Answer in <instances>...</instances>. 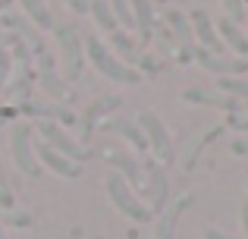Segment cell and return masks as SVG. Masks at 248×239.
I'll use <instances>...</instances> for the list:
<instances>
[{
    "mask_svg": "<svg viewBox=\"0 0 248 239\" xmlns=\"http://www.w3.org/2000/svg\"><path fill=\"white\" fill-rule=\"evenodd\" d=\"M85 57H88L91 66H94L104 79H110V82H123V85H139V82H141L139 69H132V66H126L123 60H116V54L97 35L85 38Z\"/></svg>",
    "mask_w": 248,
    "mask_h": 239,
    "instance_id": "6da1fadb",
    "label": "cell"
},
{
    "mask_svg": "<svg viewBox=\"0 0 248 239\" xmlns=\"http://www.w3.org/2000/svg\"><path fill=\"white\" fill-rule=\"evenodd\" d=\"M188 25H192L195 44H198L201 50H207V54H217V57H226V44L220 41L217 29H214L211 16H207L204 10H195L192 16H188Z\"/></svg>",
    "mask_w": 248,
    "mask_h": 239,
    "instance_id": "9c48e42d",
    "label": "cell"
},
{
    "mask_svg": "<svg viewBox=\"0 0 248 239\" xmlns=\"http://www.w3.org/2000/svg\"><path fill=\"white\" fill-rule=\"evenodd\" d=\"M129 6H132V16H135L139 41L148 44L154 38V10H151V0H129Z\"/></svg>",
    "mask_w": 248,
    "mask_h": 239,
    "instance_id": "d6986e66",
    "label": "cell"
},
{
    "mask_svg": "<svg viewBox=\"0 0 248 239\" xmlns=\"http://www.w3.org/2000/svg\"><path fill=\"white\" fill-rule=\"evenodd\" d=\"M35 158H38V164H41V167L54 170L57 176H63V179H79V173H82V170H79V164L66 160L63 154H57L54 148H50V145H44V142L35 148Z\"/></svg>",
    "mask_w": 248,
    "mask_h": 239,
    "instance_id": "5bb4252c",
    "label": "cell"
},
{
    "mask_svg": "<svg viewBox=\"0 0 248 239\" xmlns=\"http://www.w3.org/2000/svg\"><path fill=\"white\" fill-rule=\"evenodd\" d=\"M88 13H91V19L97 22V29H104V32L120 29V22L113 19V13H110V3H107V0H88Z\"/></svg>",
    "mask_w": 248,
    "mask_h": 239,
    "instance_id": "603a6c76",
    "label": "cell"
},
{
    "mask_svg": "<svg viewBox=\"0 0 248 239\" xmlns=\"http://www.w3.org/2000/svg\"><path fill=\"white\" fill-rule=\"evenodd\" d=\"M204 239H236V236H226V233H220V230H207V233H204Z\"/></svg>",
    "mask_w": 248,
    "mask_h": 239,
    "instance_id": "4dcf8cb0",
    "label": "cell"
},
{
    "mask_svg": "<svg viewBox=\"0 0 248 239\" xmlns=\"http://www.w3.org/2000/svg\"><path fill=\"white\" fill-rule=\"evenodd\" d=\"M188 205V195H182V198H176L173 202V208H167L160 211V223H157V239H173V233H176V221H179V214H182V208Z\"/></svg>",
    "mask_w": 248,
    "mask_h": 239,
    "instance_id": "44dd1931",
    "label": "cell"
},
{
    "mask_svg": "<svg viewBox=\"0 0 248 239\" xmlns=\"http://www.w3.org/2000/svg\"><path fill=\"white\" fill-rule=\"evenodd\" d=\"M192 60H198V66H204L207 73L220 76V79H230V76H245L248 73V60H239V57H217V54H207V50H195Z\"/></svg>",
    "mask_w": 248,
    "mask_h": 239,
    "instance_id": "8fae6325",
    "label": "cell"
},
{
    "mask_svg": "<svg viewBox=\"0 0 248 239\" xmlns=\"http://www.w3.org/2000/svg\"><path fill=\"white\" fill-rule=\"evenodd\" d=\"M217 29H220V41L226 44V48H232L239 54V60H248V35L242 29H239L236 22H230V19H220L217 22Z\"/></svg>",
    "mask_w": 248,
    "mask_h": 239,
    "instance_id": "ffe728a7",
    "label": "cell"
},
{
    "mask_svg": "<svg viewBox=\"0 0 248 239\" xmlns=\"http://www.w3.org/2000/svg\"><path fill=\"white\" fill-rule=\"evenodd\" d=\"M223 13L230 22H245V0H223Z\"/></svg>",
    "mask_w": 248,
    "mask_h": 239,
    "instance_id": "d4e9b609",
    "label": "cell"
},
{
    "mask_svg": "<svg viewBox=\"0 0 248 239\" xmlns=\"http://www.w3.org/2000/svg\"><path fill=\"white\" fill-rule=\"evenodd\" d=\"M38 85L47 92V98H54V104H63V101H69V95H73V88L63 82V76L57 73L54 66L38 69Z\"/></svg>",
    "mask_w": 248,
    "mask_h": 239,
    "instance_id": "e0dca14e",
    "label": "cell"
},
{
    "mask_svg": "<svg viewBox=\"0 0 248 239\" xmlns=\"http://www.w3.org/2000/svg\"><path fill=\"white\" fill-rule=\"evenodd\" d=\"M242 230H245V236H248V195H245V202H242Z\"/></svg>",
    "mask_w": 248,
    "mask_h": 239,
    "instance_id": "1f68e13d",
    "label": "cell"
},
{
    "mask_svg": "<svg viewBox=\"0 0 248 239\" xmlns=\"http://www.w3.org/2000/svg\"><path fill=\"white\" fill-rule=\"evenodd\" d=\"M19 111L31 113V117H41V120H50V123H76L73 111H66L63 104H38V101H22L16 104Z\"/></svg>",
    "mask_w": 248,
    "mask_h": 239,
    "instance_id": "ac0fdd59",
    "label": "cell"
},
{
    "mask_svg": "<svg viewBox=\"0 0 248 239\" xmlns=\"http://www.w3.org/2000/svg\"><path fill=\"white\" fill-rule=\"evenodd\" d=\"M135 123H139V129L145 132L148 151H151L160 164H173V139H170L164 120H160L157 113H151V111H141L139 117H135Z\"/></svg>",
    "mask_w": 248,
    "mask_h": 239,
    "instance_id": "8992f818",
    "label": "cell"
},
{
    "mask_svg": "<svg viewBox=\"0 0 248 239\" xmlns=\"http://www.w3.org/2000/svg\"><path fill=\"white\" fill-rule=\"evenodd\" d=\"M107 3H110L113 19L123 25V32H126V29H135V16H132V6H129V0H107Z\"/></svg>",
    "mask_w": 248,
    "mask_h": 239,
    "instance_id": "cb8c5ba5",
    "label": "cell"
},
{
    "mask_svg": "<svg viewBox=\"0 0 248 239\" xmlns=\"http://www.w3.org/2000/svg\"><path fill=\"white\" fill-rule=\"evenodd\" d=\"M110 44H113V54H116V60H123L126 66H132V69L145 66L148 73H157V63H154L148 54H141V48L132 41V38H129V32H120V29H113V32H110Z\"/></svg>",
    "mask_w": 248,
    "mask_h": 239,
    "instance_id": "ba28073f",
    "label": "cell"
},
{
    "mask_svg": "<svg viewBox=\"0 0 248 239\" xmlns=\"http://www.w3.org/2000/svg\"><path fill=\"white\" fill-rule=\"evenodd\" d=\"M54 35L57 44H60V66H63V82L73 85L76 79H82V69H85V38L79 35L76 25H54Z\"/></svg>",
    "mask_w": 248,
    "mask_h": 239,
    "instance_id": "7a4b0ae2",
    "label": "cell"
},
{
    "mask_svg": "<svg viewBox=\"0 0 248 239\" xmlns=\"http://www.w3.org/2000/svg\"><path fill=\"white\" fill-rule=\"evenodd\" d=\"M232 154H239V158H245L248 154V139H232Z\"/></svg>",
    "mask_w": 248,
    "mask_h": 239,
    "instance_id": "f1b7e54d",
    "label": "cell"
},
{
    "mask_svg": "<svg viewBox=\"0 0 248 239\" xmlns=\"http://www.w3.org/2000/svg\"><path fill=\"white\" fill-rule=\"evenodd\" d=\"M10 66H13L10 54H6V50L0 48V95L6 92V85H10Z\"/></svg>",
    "mask_w": 248,
    "mask_h": 239,
    "instance_id": "4316f807",
    "label": "cell"
},
{
    "mask_svg": "<svg viewBox=\"0 0 248 239\" xmlns=\"http://www.w3.org/2000/svg\"><path fill=\"white\" fill-rule=\"evenodd\" d=\"M10 6H13V0H0V13H6Z\"/></svg>",
    "mask_w": 248,
    "mask_h": 239,
    "instance_id": "d6a6232c",
    "label": "cell"
},
{
    "mask_svg": "<svg viewBox=\"0 0 248 239\" xmlns=\"http://www.w3.org/2000/svg\"><path fill=\"white\" fill-rule=\"evenodd\" d=\"M104 160L113 167V173H120V176L126 179L129 189H145V170H141V164H139V160H135L129 151L107 148V151H104Z\"/></svg>",
    "mask_w": 248,
    "mask_h": 239,
    "instance_id": "30bf717a",
    "label": "cell"
},
{
    "mask_svg": "<svg viewBox=\"0 0 248 239\" xmlns=\"http://www.w3.org/2000/svg\"><path fill=\"white\" fill-rule=\"evenodd\" d=\"M182 101H192V104H211V107H223V111H230V113H239V111H242V101L230 98V95H223V92H204V88H188V92H182Z\"/></svg>",
    "mask_w": 248,
    "mask_h": 239,
    "instance_id": "9a60e30c",
    "label": "cell"
},
{
    "mask_svg": "<svg viewBox=\"0 0 248 239\" xmlns=\"http://www.w3.org/2000/svg\"><path fill=\"white\" fill-rule=\"evenodd\" d=\"M31 132H35V126L16 123V126L10 129V151H13V164L19 167V173H25L29 179H38L41 176V164H38V158H35Z\"/></svg>",
    "mask_w": 248,
    "mask_h": 239,
    "instance_id": "3957f363",
    "label": "cell"
},
{
    "mask_svg": "<svg viewBox=\"0 0 248 239\" xmlns=\"http://www.w3.org/2000/svg\"><path fill=\"white\" fill-rule=\"evenodd\" d=\"M245 3H248V0H245ZM245 19H248V6H245Z\"/></svg>",
    "mask_w": 248,
    "mask_h": 239,
    "instance_id": "e575fe53",
    "label": "cell"
},
{
    "mask_svg": "<svg viewBox=\"0 0 248 239\" xmlns=\"http://www.w3.org/2000/svg\"><path fill=\"white\" fill-rule=\"evenodd\" d=\"M66 6L73 13H88V0H66Z\"/></svg>",
    "mask_w": 248,
    "mask_h": 239,
    "instance_id": "f546056e",
    "label": "cell"
},
{
    "mask_svg": "<svg viewBox=\"0 0 248 239\" xmlns=\"http://www.w3.org/2000/svg\"><path fill=\"white\" fill-rule=\"evenodd\" d=\"M107 195H110V202L116 205V208L123 211V214L129 217V221H135V223H148L151 221V211H148V205L141 202L139 195H135L132 189H129V183L120 176V173H107Z\"/></svg>",
    "mask_w": 248,
    "mask_h": 239,
    "instance_id": "277c9868",
    "label": "cell"
},
{
    "mask_svg": "<svg viewBox=\"0 0 248 239\" xmlns=\"http://www.w3.org/2000/svg\"><path fill=\"white\" fill-rule=\"evenodd\" d=\"M6 223H10V227H29L31 217L29 214H13V211H6Z\"/></svg>",
    "mask_w": 248,
    "mask_h": 239,
    "instance_id": "83f0119b",
    "label": "cell"
},
{
    "mask_svg": "<svg viewBox=\"0 0 248 239\" xmlns=\"http://www.w3.org/2000/svg\"><path fill=\"white\" fill-rule=\"evenodd\" d=\"M167 22H170L173 44H176V50H179V60H192L195 50H198V44H195V35H192V25H188V19L182 16L179 10H170Z\"/></svg>",
    "mask_w": 248,
    "mask_h": 239,
    "instance_id": "7c38bea8",
    "label": "cell"
},
{
    "mask_svg": "<svg viewBox=\"0 0 248 239\" xmlns=\"http://www.w3.org/2000/svg\"><path fill=\"white\" fill-rule=\"evenodd\" d=\"M101 129H107V132H116L123 135V139L132 142V148H139V151H148V142H145V132L139 129V123L129 120V117H110L101 123Z\"/></svg>",
    "mask_w": 248,
    "mask_h": 239,
    "instance_id": "2e32d148",
    "label": "cell"
},
{
    "mask_svg": "<svg viewBox=\"0 0 248 239\" xmlns=\"http://www.w3.org/2000/svg\"><path fill=\"white\" fill-rule=\"evenodd\" d=\"M0 239H6V233H3V223H0Z\"/></svg>",
    "mask_w": 248,
    "mask_h": 239,
    "instance_id": "836d02e7",
    "label": "cell"
},
{
    "mask_svg": "<svg viewBox=\"0 0 248 239\" xmlns=\"http://www.w3.org/2000/svg\"><path fill=\"white\" fill-rule=\"evenodd\" d=\"M22 13L31 19V25L35 29H47V32H54V16H50V10H47V3L44 0H22Z\"/></svg>",
    "mask_w": 248,
    "mask_h": 239,
    "instance_id": "7402d4cb",
    "label": "cell"
},
{
    "mask_svg": "<svg viewBox=\"0 0 248 239\" xmlns=\"http://www.w3.org/2000/svg\"><path fill=\"white\" fill-rule=\"evenodd\" d=\"M38 132H41L44 145H50L57 154H63L66 160H73V164H85V160L91 158V151L85 145H79V139H73V135L66 132V129L60 126V123H50V120H41L38 123Z\"/></svg>",
    "mask_w": 248,
    "mask_h": 239,
    "instance_id": "5b68a950",
    "label": "cell"
},
{
    "mask_svg": "<svg viewBox=\"0 0 248 239\" xmlns=\"http://www.w3.org/2000/svg\"><path fill=\"white\" fill-rule=\"evenodd\" d=\"M123 101L116 98V95H104V98H97V101H91L88 107H85V113H82V120H79V139H91L94 135V126L104 120V113H113L116 107H120Z\"/></svg>",
    "mask_w": 248,
    "mask_h": 239,
    "instance_id": "4fadbf2b",
    "label": "cell"
},
{
    "mask_svg": "<svg viewBox=\"0 0 248 239\" xmlns=\"http://www.w3.org/2000/svg\"><path fill=\"white\" fill-rule=\"evenodd\" d=\"M145 205L151 214H160V211L170 205V183H167V173L157 160H148L145 167Z\"/></svg>",
    "mask_w": 248,
    "mask_h": 239,
    "instance_id": "52a82bcc",
    "label": "cell"
},
{
    "mask_svg": "<svg viewBox=\"0 0 248 239\" xmlns=\"http://www.w3.org/2000/svg\"><path fill=\"white\" fill-rule=\"evenodd\" d=\"M0 208H3V211H13V208H16V202H13V189H10L6 173H3V164H0Z\"/></svg>",
    "mask_w": 248,
    "mask_h": 239,
    "instance_id": "484cf974",
    "label": "cell"
}]
</instances>
